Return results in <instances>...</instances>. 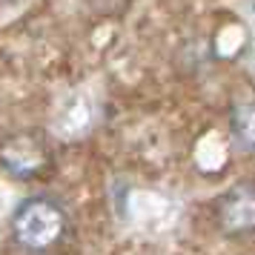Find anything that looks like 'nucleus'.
Instances as JSON below:
<instances>
[{"label": "nucleus", "instance_id": "nucleus-2", "mask_svg": "<svg viewBox=\"0 0 255 255\" xmlns=\"http://www.w3.org/2000/svg\"><path fill=\"white\" fill-rule=\"evenodd\" d=\"M215 215H218V227L227 235H250V232H255V184L244 181V184L230 186L218 198Z\"/></svg>", "mask_w": 255, "mask_h": 255}, {"label": "nucleus", "instance_id": "nucleus-1", "mask_svg": "<svg viewBox=\"0 0 255 255\" xmlns=\"http://www.w3.org/2000/svg\"><path fill=\"white\" fill-rule=\"evenodd\" d=\"M66 212L46 195L26 198L12 215V235L29 253H43L66 235Z\"/></svg>", "mask_w": 255, "mask_h": 255}, {"label": "nucleus", "instance_id": "nucleus-4", "mask_svg": "<svg viewBox=\"0 0 255 255\" xmlns=\"http://www.w3.org/2000/svg\"><path fill=\"white\" fill-rule=\"evenodd\" d=\"M232 135L238 146L255 152V104H241L232 109Z\"/></svg>", "mask_w": 255, "mask_h": 255}, {"label": "nucleus", "instance_id": "nucleus-3", "mask_svg": "<svg viewBox=\"0 0 255 255\" xmlns=\"http://www.w3.org/2000/svg\"><path fill=\"white\" fill-rule=\"evenodd\" d=\"M3 166L12 169L14 175H20V178H29V175H35L43 166V152L37 149L29 138H20L3 149Z\"/></svg>", "mask_w": 255, "mask_h": 255}]
</instances>
